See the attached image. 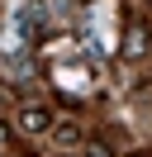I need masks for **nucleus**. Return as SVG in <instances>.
<instances>
[{"label":"nucleus","instance_id":"1","mask_svg":"<svg viewBox=\"0 0 152 157\" xmlns=\"http://www.w3.org/2000/svg\"><path fill=\"white\" fill-rule=\"evenodd\" d=\"M19 128H24V133H48V128H52V114H48L43 105H24L19 109Z\"/></svg>","mask_w":152,"mask_h":157}]
</instances>
